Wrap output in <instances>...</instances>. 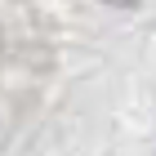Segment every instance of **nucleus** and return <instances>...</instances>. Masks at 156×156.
I'll use <instances>...</instances> for the list:
<instances>
[{
	"label": "nucleus",
	"instance_id": "nucleus-1",
	"mask_svg": "<svg viewBox=\"0 0 156 156\" xmlns=\"http://www.w3.org/2000/svg\"><path fill=\"white\" fill-rule=\"evenodd\" d=\"M107 5H138V0H107Z\"/></svg>",
	"mask_w": 156,
	"mask_h": 156
}]
</instances>
